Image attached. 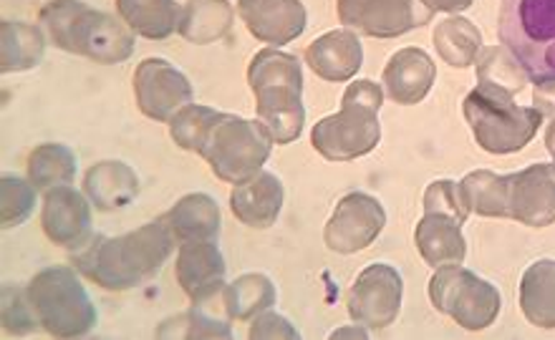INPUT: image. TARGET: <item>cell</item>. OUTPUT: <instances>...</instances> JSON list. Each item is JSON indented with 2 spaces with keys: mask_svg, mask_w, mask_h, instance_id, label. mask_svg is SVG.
Returning a JSON list of instances; mask_svg holds the SVG:
<instances>
[{
  "mask_svg": "<svg viewBox=\"0 0 555 340\" xmlns=\"http://www.w3.org/2000/svg\"><path fill=\"white\" fill-rule=\"evenodd\" d=\"M177 237L165 218L119 237H89L74 254V265L104 290H129L157 275L175 252Z\"/></svg>",
  "mask_w": 555,
  "mask_h": 340,
  "instance_id": "cell-1",
  "label": "cell"
},
{
  "mask_svg": "<svg viewBox=\"0 0 555 340\" xmlns=\"http://www.w3.org/2000/svg\"><path fill=\"white\" fill-rule=\"evenodd\" d=\"M41 23L53 45L96 64H125L137 49V34L125 21L83 0H49L41 8Z\"/></svg>",
  "mask_w": 555,
  "mask_h": 340,
  "instance_id": "cell-2",
  "label": "cell"
},
{
  "mask_svg": "<svg viewBox=\"0 0 555 340\" xmlns=\"http://www.w3.org/2000/svg\"><path fill=\"white\" fill-rule=\"evenodd\" d=\"M248 83L256 94L258 121L273 144H291L304 134V68L291 53L263 49L248 66Z\"/></svg>",
  "mask_w": 555,
  "mask_h": 340,
  "instance_id": "cell-3",
  "label": "cell"
},
{
  "mask_svg": "<svg viewBox=\"0 0 555 340\" xmlns=\"http://www.w3.org/2000/svg\"><path fill=\"white\" fill-rule=\"evenodd\" d=\"M384 91L372 79H357L344 91L341 109L321 119L311 131L313 149L328 161H351L382 142L379 112Z\"/></svg>",
  "mask_w": 555,
  "mask_h": 340,
  "instance_id": "cell-4",
  "label": "cell"
},
{
  "mask_svg": "<svg viewBox=\"0 0 555 340\" xmlns=\"http://www.w3.org/2000/svg\"><path fill=\"white\" fill-rule=\"evenodd\" d=\"M477 144L490 154H513L530 144L545 114L538 106H518L515 94L492 83L477 81L462 104Z\"/></svg>",
  "mask_w": 555,
  "mask_h": 340,
  "instance_id": "cell-5",
  "label": "cell"
},
{
  "mask_svg": "<svg viewBox=\"0 0 555 340\" xmlns=\"http://www.w3.org/2000/svg\"><path fill=\"white\" fill-rule=\"evenodd\" d=\"M498 34L535 87L555 81V0H500Z\"/></svg>",
  "mask_w": 555,
  "mask_h": 340,
  "instance_id": "cell-6",
  "label": "cell"
},
{
  "mask_svg": "<svg viewBox=\"0 0 555 340\" xmlns=\"http://www.w3.org/2000/svg\"><path fill=\"white\" fill-rule=\"evenodd\" d=\"M41 328L53 338H81L96 328V308L72 267H46L28 283Z\"/></svg>",
  "mask_w": 555,
  "mask_h": 340,
  "instance_id": "cell-7",
  "label": "cell"
},
{
  "mask_svg": "<svg viewBox=\"0 0 555 340\" xmlns=\"http://www.w3.org/2000/svg\"><path fill=\"white\" fill-rule=\"evenodd\" d=\"M273 139L260 127V121H248L237 114H218L207 131L203 157L215 176L228 184H241L258 174L271 157Z\"/></svg>",
  "mask_w": 555,
  "mask_h": 340,
  "instance_id": "cell-8",
  "label": "cell"
},
{
  "mask_svg": "<svg viewBox=\"0 0 555 340\" xmlns=\"http://www.w3.org/2000/svg\"><path fill=\"white\" fill-rule=\"evenodd\" d=\"M429 300L439 313L473 334L490 328L503 311V296L495 285L460 265L437 267L429 280Z\"/></svg>",
  "mask_w": 555,
  "mask_h": 340,
  "instance_id": "cell-9",
  "label": "cell"
},
{
  "mask_svg": "<svg viewBox=\"0 0 555 340\" xmlns=\"http://www.w3.org/2000/svg\"><path fill=\"white\" fill-rule=\"evenodd\" d=\"M402 273L387 265V262H374V265L361 270L357 283L351 285L346 308H349L353 323L364 328L384 330L402 313Z\"/></svg>",
  "mask_w": 555,
  "mask_h": 340,
  "instance_id": "cell-10",
  "label": "cell"
},
{
  "mask_svg": "<svg viewBox=\"0 0 555 340\" xmlns=\"http://www.w3.org/2000/svg\"><path fill=\"white\" fill-rule=\"evenodd\" d=\"M338 21L353 34L397 38L431 21L422 0H336Z\"/></svg>",
  "mask_w": 555,
  "mask_h": 340,
  "instance_id": "cell-11",
  "label": "cell"
},
{
  "mask_svg": "<svg viewBox=\"0 0 555 340\" xmlns=\"http://www.w3.org/2000/svg\"><path fill=\"white\" fill-rule=\"evenodd\" d=\"M384 227H387V212L379 199L366 192H349L338 199L336 210L323 230V239H326L328 250L353 254L366 250L382 235Z\"/></svg>",
  "mask_w": 555,
  "mask_h": 340,
  "instance_id": "cell-12",
  "label": "cell"
},
{
  "mask_svg": "<svg viewBox=\"0 0 555 340\" xmlns=\"http://www.w3.org/2000/svg\"><path fill=\"white\" fill-rule=\"evenodd\" d=\"M132 81L139 112L154 121H172V116L192 104L195 96L188 76L165 58H144Z\"/></svg>",
  "mask_w": 555,
  "mask_h": 340,
  "instance_id": "cell-13",
  "label": "cell"
},
{
  "mask_svg": "<svg viewBox=\"0 0 555 340\" xmlns=\"http://www.w3.org/2000/svg\"><path fill=\"white\" fill-rule=\"evenodd\" d=\"M507 218L528 227L555 222V165H530L507 174Z\"/></svg>",
  "mask_w": 555,
  "mask_h": 340,
  "instance_id": "cell-14",
  "label": "cell"
},
{
  "mask_svg": "<svg viewBox=\"0 0 555 340\" xmlns=\"http://www.w3.org/2000/svg\"><path fill=\"white\" fill-rule=\"evenodd\" d=\"M215 243L218 239H188V243H180L175 273L177 283L182 285L192 303H205V300L218 298L228 288V265Z\"/></svg>",
  "mask_w": 555,
  "mask_h": 340,
  "instance_id": "cell-15",
  "label": "cell"
},
{
  "mask_svg": "<svg viewBox=\"0 0 555 340\" xmlns=\"http://www.w3.org/2000/svg\"><path fill=\"white\" fill-rule=\"evenodd\" d=\"M41 225L53 245L79 250L91 237V207L87 197L68 184L46 189Z\"/></svg>",
  "mask_w": 555,
  "mask_h": 340,
  "instance_id": "cell-16",
  "label": "cell"
},
{
  "mask_svg": "<svg viewBox=\"0 0 555 340\" xmlns=\"http://www.w3.org/2000/svg\"><path fill=\"white\" fill-rule=\"evenodd\" d=\"M241 18L250 36L278 49L304 36L308 13L300 0H241Z\"/></svg>",
  "mask_w": 555,
  "mask_h": 340,
  "instance_id": "cell-17",
  "label": "cell"
},
{
  "mask_svg": "<svg viewBox=\"0 0 555 340\" xmlns=\"http://www.w3.org/2000/svg\"><path fill=\"white\" fill-rule=\"evenodd\" d=\"M283 182L275 174L260 169L250 180L235 184V189L230 192V210L245 227L268 230L275 225L278 214L283 210Z\"/></svg>",
  "mask_w": 555,
  "mask_h": 340,
  "instance_id": "cell-18",
  "label": "cell"
},
{
  "mask_svg": "<svg viewBox=\"0 0 555 340\" xmlns=\"http://www.w3.org/2000/svg\"><path fill=\"white\" fill-rule=\"evenodd\" d=\"M306 64L323 81H351L364 66V49H361L359 36L353 30H328L308 45Z\"/></svg>",
  "mask_w": 555,
  "mask_h": 340,
  "instance_id": "cell-19",
  "label": "cell"
},
{
  "mask_svg": "<svg viewBox=\"0 0 555 340\" xmlns=\"http://www.w3.org/2000/svg\"><path fill=\"white\" fill-rule=\"evenodd\" d=\"M437 79V66L422 49H402L384 66L382 83L387 89L391 102L402 106L420 104L431 91Z\"/></svg>",
  "mask_w": 555,
  "mask_h": 340,
  "instance_id": "cell-20",
  "label": "cell"
},
{
  "mask_svg": "<svg viewBox=\"0 0 555 340\" xmlns=\"http://www.w3.org/2000/svg\"><path fill=\"white\" fill-rule=\"evenodd\" d=\"M465 222L447 212H424L416 222L414 243L416 250L429 267L462 265L467 258V239L462 235Z\"/></svg>",
  "mask_w": 555,
  "mask_h": 340,
  "instance_id": "cell-21",
  "label": "cell"
},
{
  "mask_svg": "<svg viewBox=\"0 0 555 340\" xmlns=\"http://www.w3.org/2000/svg\"><path fill=\"white\" fill-rule=\"evenodd\" d=\"M83 195L96 210H121L137 199L139 176L125 161H99L83 176Z\"/></svg>",
  "mask_w": 555,
  "mask_h": 340,
  "instance_id": "cell-22",
  "label": "cell"
},
{
  "mask_svg": "<svg viewBox=\"0 0 555 340\" xmlns=\"http://www.w3.org/2000/svg\"><path fill=\"white\" fill-rule=\"evenodd\" d=\"M520 311L530 326L555 328V260H535L520 280Z\"/></svg>",
  "mask_w": 555,
  "mask_h": 340,
  "instance_id": "cell-23",
  "label": "cell"
},
{
  "mask_svg": "<svg viewBox=\"0 0 555 340\" xmlns=\"http://www.w3.org/2000/svg\"><path fill=\"white\" fill-rule=\"evenodd\" d=\"M235 11L228 0H188L180 13V34L184 41L207 45L230 34Z\"/></svg>",
  "mask_w": 555,
  "mask_h": 340,
  "instance_id": "cell-24",
  "label": "cell"
},
{
  "mask_svg": "<svg viewBox=\"0 0 555 340\" xmlns=\"http://www.w3.org/2000/svg\"><path fill=\"white\" fill-rule=\"evenodd\" d=\"M165 220L169 230L175 232L177 243H188V239H218L220 235V207L210 195H203V192L182 197L165 214Z\"/></svg>",
  "mask_w": 555,
  "mask_h": 340,
  "instance_id": "cell-25",
  "label": "cell"
},
{
  "mask_svg": "<svg viewBox=\"0 0 555 340\" xmlns=\"http://www.w3.org/2000/svg\"><path fill=\"white\" fill-rule=\"evenodd\" d=\"M46 38L41 28L21 21L0 23V71H30L43 61Z\"/></svg>",
  "mask_w": 555,
  "mask_h": 340,
  "instance_id": "cell-26",
  "label": "cell"
},
{
  "mask_svg": "<svg viewBox=\"0 0 555 340\" xmlns=\"http://www.w3.org/2000/svg\"><path fill=\"white\" fill-rule=\"evenodd\" d=\"M117 11L137 36L150 41H165L180 28L182 8L175 0H117Z\"/></svg>",
  "mask_w": 555,
  "mask_h": 340,
  "instance_id": "cell-27",
  "label": "cell"
},
{
  "mask_svg": "<svg viewBox=\"0 0 555 340\" xmlns=\"http://www.w3.org/2000/svg\"><path fill=\"white\" fill-rule=\"evenodd\" d=\"M435 49L442 56L444 64L454 68H467L477 61V53L482 49V34L475 23L460 15H452L435 28Z\"/></svg>",
  "mask_w": 555,
  "mask_h": 340,
  "instance_id": "cell-28",
  "label": "cell"
},
{
  "mask_svg": "<svg viewBox=\"0 0 555 340\" xmlns=\"http://www.w3.org/2000/svg\"><path fill=\"white\" fill-rule=\"evenodd\" d=\"M275 285L263 273H245L225 288V305L233 321H253L275 305Z\"/></svg>",
  "mask_w": 555,
  "mask_h": 340,
  "instance_id": "cell-29",
  "label": "cell"
},
{
  "mask_svg": "<svg viewBox=\"0 0 555 340\" xmlns=\"http://www.w3.org/2000/svg\"><path fill=\"white\" fill-rule=\"evenodd\" d=\"M76 176V154L66 144H38L28 157V180L38 189L72 184Z\"/></svg>",
  "mask_w": 555,
  "mask_h": 340,
  "instance_id": "cell-30",
  "label": "cell"
},
{
  "mask_svg": "<svg viewBox=\"0 0 555 340\" xmlns=\"http://www.w3.org/2000/svg\"><path fill=\"white\" fill-rule=\"evenodd\" d=\"M469 210L480 218H507V174H495L488 169L469 172L460 182Z\"/></svg>",
  "mask_w": 555,
  "mask_h": 340,
  "instance_id": "cell-31",
  "label": "cell"
},
{
  "mask_svg": "<svg viewBox=\"0 0 555 340\" xmlns=\"http://www.w3.org/2000/svg\"><path fill=\"white\" fill-rule=\"evenodd\" d=\"M477 81L492 83V87L507 89L513 94H518L526 87L528 74L522 71V66L513 58V53L505 45H490V49H480L477 53Z\"/></svg>",
  "mask_w": 555,
  "mask_h": 340,
  "instance_id": "cell-32",
  "label": "cell"
},
{
  "mask_svg": "<svg viewBox=\"0 0 555 340\" xmlns=\"http://www.w3.org/2000/svg\"><path fill=\"white\" fill-rule=\"evenodd\" d=\"M220 112L210 109V106L199 104H188L184 109L177 112L169 121V136L175 139L177 146H182L184 152L199 154L205 144L207 131H210L212 121L218 119Z\"/></svg>",
  "mask_w": 555,
  "mask_h": 340,
  "instance_id": "cell-33",
  "label": "cell"
},
{
  "mask_svg": "<svg viewBox=\"0 0 555 340\" xmlns=\"http://www.w3.org/2000/svg\"><path fill=\"white\" fill-rule=\"evenodd\" d=\"M36 210V184L5 174L0 180V222L3 230L18 227Z\"/></svg>",
  "mask_w": 555,
  "mask_h": 340,
  "instance_id": "cell-34",
  "label": "cell"
},
{
  "mask_svg": "<svg viewBox=\"0 0 555 340\" xmlns=\"http://www.w3.org/2000/svg\"><path fill=\"white\" fill-rule=\"evenodd\" d=\"M3 330L8 336H28L41 326L36 318L34 305H30L28 288H18V285H5L3 288Z\"/></svg>",
  "mask_w": 555,
  "mask_h": 340,
  "instance_id": "cell-35",
  "label": "cell"
},
{
  "mask_svg": "<svg viewBox=\"0 0 555 340\" xmlns=\"http://www.w3.org/2000/svg\"><path fill=\"white\" fill-rule=\"evenodd\" d=\"M424 212H447L462 222H467L473 210H469L465 192H462L457 182L437 180L424 192Z\"/></svg>",
  "mask_w": 555,
  "mask_h": 340,
  "instance_id": "cell-36",
  "label": "cell"
},
{
  "mask_svg": "<svg viewBox=\"0 0 555 340\" xmlns=\"http://www.w3.org/2000/svg\"><path fill=\"white\" fill-rule=\"evenodd\" d=\"M248 336L256 340H298L300 334L296 330V326H291L288 318H283L281 313H273V311H266L253 318V326L248 330Z\"/></svg>",
  "mask_w": 555,
  "mask_h": 340,
  "instance_id": "cell-37",
  "label": "cell"
},
{
  "mask_svg": "<svg viewBox=\"0 0 555 340\" xmlns=\"http://www.w3.org/2000/svg\"><path fill=\"white\" fill-rule=\"evenodd\" d=\"M535 106L541 109L545 116L553 114L555 116V81L551 83H541V87H535Z\"/></svg>",
  "mask_w": 555,
  "mask_h": 340,
  "instance_id": "cell-38",
  "label": "cell"
},
{
  "mask_svg": "<svg viewBox=\"0 0 555 340\" xmlns=\"http://www.w3.org/2000/svg\"><path fill=\"white\" fill-rule=\"evenodd\" d=\"M424 5L429 8L431 13H460V11H467L469 5L475 3V0H422Z\"/></svg>",
  "mask_w": 555,
  "mask_h": 340,
  "instance_id": "cell-39",
  "label": "cell"
},
{
  "mask_svg": "<svg viewBox=\"0 0 555 340\" xmlns=\"http://www.w3.org/2000/svg\"><path fill=\"white\" fill-rule=\"evenodd\" d=\"M545 146H548L553 165H555V119L548 123V129H545Z\"/></svg>",
  "mask_w": 555,
  "mask_h": 340,
  "instance_id": "cell-40",
  "label": "cell"
},
{
  "mask_svg": "<svg viewBox=\"0 0 555 340\" xmlns=\"http://www.w3.org/2000/svg\"><path fill=\"white\" fill-rule=\"evenodd\" d=\"M344 336H357V338H366V330H336L331 338H344Z\"/></svg>",
  "mask_w": 555,
  "mask_h": 340,
  "instance_id": "cell-41",
  "label": "cell"
}]
</instances>
